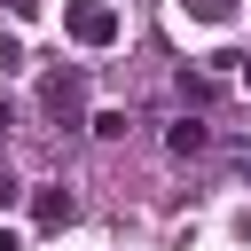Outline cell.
I'll return each mask as SVG.
<instances>
[{
    "instance_id": "obj_6",
    "label": "cell",
    "mask_w": 251,
    "mask_h": 251,
    "mask_svg": "<svg viewBox=\"0 0 251 251\" xmlns=\"http://www.w3.org/2000/svg\"><path fill=\"white\" fill-rule=\"evenodd\" d=\"M180 8H188L196 24H227V16H235V0H180Z\"/></svg>"
},
{
    "instance_id": "obj_11",
    "label": "cell",
    "mask_w": 251,
    "mask_h": 251,
    "mask_svg": "<svg viewBox=\"0 0 251 251\" xmlns=\"http://www.w3.org/2000/svg\"><path fill=\"white\" fill-rule=\"evenodd\" d=\"M8 126H16V110H8V94H0V133H8Z\"/></svg>"
},
{
    "instance_id": "obj_3",
    "label": "cell",
    "mask_w": 251,
    "mask_h": 251,
    "mask_svg": "<svg viewBox=\"0 0 251 251\" xmlns=\"http://www.w3.org/2000/svg\"><path fill=\"white\" fill-rule=\"evenodd\" d=\"M71 212H78L71 188H39V196H31V220H39V227H71Z\"/></svg>"
},
{
    "instance_id": "obj_4",
    "label": "cell",
    "mask_w": 251,
    "mask_h": 251,
    "mask_svg": "<svg viewBox=\"0 0 251 251\" xmlns=\"http://www.w3.org/2000/svg\"><path fill=\"white\" fill-rule=\"evenodd\" d=\"M165 141H173V157H196V149H204V141H212V133H204V126H196V118H180V126H173V133H165Z\"/></svg>"
},
{
    "instance_id": "obj_10",
    "label": "cell",
    "mask_w": 251,
    "mask_h": 251,
    "mask_svg": "<svg viewBox=\"0 0 251 251\" xmlns=\"http://www.w3.org/2000/svg\"><path fill=\"white\" fill-rule=\"evenodd\" d=\"M0 251H24V235H16V227H0Z\"/></svg>"
},
{
    "instance_id": "obj_12",
    "label": "cell",
    "mask_w": 251,
    "mask_h": 251,
    "mask_svg": "<svg viewBox=\"0 0 251 251\" xmlns=\"http://www.w3.org/2000/svg\"><path fill=\"white\" fill-rule=\"evenodd\" d=\"M243 86H251V63H243Z\"/></svg>"
},
{
    "instance_id": "obj_8",
    "label": "cell",
    "mask_w": 251,
    "mask_h": 251,
    "mask_svg": "<svg viewBox=\"0 0 251 251\" xmlns=\"http://www.w3.org/2000/svg\"><path fill=\"white\" fill-rule=\"evenodd\" d=\"M16 196H24V188H16V180H8V173H0V212H8V204H16Z\"/></svg>"
},
{
    "instance_id": "obj_1",
    "label": "cell",
    "mask_w": 251,
    "mask_h": 251,
    "mask_svg": "<svg viewBox=\"0 0 251 251\" xmlns=\"http://www.w3.org/2000/svg\"><path fill=\"white\" fill-rule=\"evenodd\" d=\"M63 31H71L78 47H118L126 16H118L110 0H63Z\"/></svg>"
},
{
    "instance_id": "obj_5",
    "label": "cell",
    "mask_w": 251,
    "mask_h": 251,
    "mask_svg": "<svg viewBox=\"0 0 251 251\" xmlns=\"http://www.w3.org/2000/svg\"><path fill=\"white\" fill-rule=\"evenodd\" d=\"M212 94H220V86H212V78H204V71H180V102H196V110H204V102H212Z\"/></svg>"
},
{
    "instance_id": "obj_7",
    "label": "cell",
    "mask_w": 251,
    "mask_h": 251,
    "mask_svg": "<svg viewBox=\"0 0 251 251\" xmlns=\"http://www.w3.org/2000/svg\"><path fill=\"white\" fill-rule=\"evenodd\" d=\"M16 63H24V39H16V31H0V71H16Z\"/></svg>"
},
{
    "instance_id": "obj_9",
    "label": "cell",
    "mask_w": 251,
    "mask_h": 251,
    "mask_svg": "<svg viewBox=\"0 0 251 251\" xmlns=\"http://www.w3.org/2000/svg\"><path fill=\"white\" fill-rule=\"evenodd\" d=\"M227 157H235V173H251V141H235V149H227Z\"/></svg>"
},
{
    "instance_id": "obj_2",
    "label": "cell",
    "mask_w": 251,
    "mask_h": 251,
    "mask_svg": "<svg viewBox=\"0 0 251 251\" xmlns=\"http://www.w3.org/2000/svg\"><path fill=\"white\" fill-rule=\"evenodd\" d=\"M78 102H86V71H78V63H63V71H47V78H39V110H47V118H63V126H71V118H78Z\"/></svg>"
}]
</instances>
